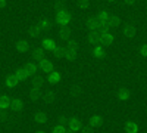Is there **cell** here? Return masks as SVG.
I'll return each instance as SVG.
<instances>
[{"instance_id": "cell-24", "label": "cell", "mask_w": 147, "mask_h": 133, "mask_svg": "<svg viewBox=\"0 0 147 133\" xmlns=\"http://www.w3.org/2000/svg\"><path fill=\"white\" fill-rule=\"evenodd\" d=\"M143 53H144V55H147V47H144V49H143Z\"/></svg>"}, {"instance_id": "cell-6", "label": "cell", "mask_w": 147, "mask_h": 133, "mask_svg": "<svg viewBox=\"0 0 147 133\" xmlns=\"http://www.w3.org/2000/svg\"><path fill=\"white\" fill-rule=\"evenodd\" d=\"M12 108H13L15 111H19V110H22V102H21L19 99H15V101H13V104H12Z\"/></svg>"}, {"instance_id": "cell-8", "label": "cell", "mask_w": 147, "mask_h": 133, "mask_svg": "<svg viewBox=\"0 0 147 133\" xmlns=\"http://www.w3.org/2000/svg\"><path fill=\"white\" fill-rule=\"evenodd\" d=\"M128 96H129V93H128L127 90H121V92H119V98H121L122 101H125V99H128Z\"/></svg>"}, {"instance_id": "cell-23", "label": "cell", "mask_w": 147, "mask_h": 133, "mask_svg": "<svg viewBox=\"0 0 147 133\" xmlns=\"http://www.w3.org/2000/svg\"><path fill=\"white\" fill-rule=\"evenodd\" d=\"M118 22H119V21H118V19H115V18H113V19H112V24H113V25H116V24H118Z\"/></svg>"}, {"instance_id": "cell-4", "label": "cell", "mask_w": 147, "mask_h": 133, "mask_svg": "<svg viewBox=\"0 0 147 133\" xmlns=\"http://www.w3.org/2000/svg\"><path fill=\"white\" fill-rule=\"evenodd\" d=\"M125 129H127L128 133H137V132H138V126H137L136 123H128Z\"/></svg>"}, {"instance_id": "cell-18", "label": "cell", "mask_w": 147, "mask_h": 133, "mask_svg": "<svg viewBox=\"0 0 147 133\" xmlns=\"http://www.w3.org/2000/svg\"><path fill=\"white\" fill-rule=\"evenodd\" d=\"M18 77H19V78H25V72L19 71V72H18Z\"/></svg>"}, {"instance_id": "cell-19", "label": "cell", "mask_w": 147, "mask_h": 133, "mask_svg": "<svg viewBox=\"0 0 147 133\" xmlns=\"http://www.w3.org/2000/svg\"><path fill=\"white\" fill-rule=\"evenodd\" d=\"M112 42V37H110V35H107V37H105V43H110Z\"/></svg>"}, {"instance_id": "cell-1", "label": "cell", "mask_w": 147, "mask_h": 133, "mask_svg": "<svg viewBox=\"0 0 147 133\" xmlns=\"http://www.w3.org/2000/svg\"><path fill=\"white\" fill-rule=\"evenodd\" d=\"M69 127H71L72 132H77V130L81 129V123L78 121L77 118H71V120H69Z\"/></svg>"}, {"instance_id": "cell-11", "label": "cell", "mask_w": 147, "mask_h": 133, "mask_svg": "<svg viewBox=\"0 0 147 133\" xmlns=\"http://www.w3.org/2000/svg\"><path fill=\"white\" fill-rule=\"evenodd\" d=\"M44 98H46V102H53V98H55V96H53L52 93H46Z\"/></svg>"}, {"instance_id": "cell-25", "label": "cell", "mask_w": 147, "mask_h": 133, "mask_svg": "<svg viewBox=\"0 0 147 133\" xmlns=\"http://www.w3.org/2000/svg\"><path fill=\"white\" fill-rule=\"evenodd\" d=\"M5 5V2H3V0H0V6H3Z\"/></svg>"}, {"instance_id": "cell-27", "label": "cell", "mask_w": 147, "mask_h": 133, "mask_svg": "<svg viewBox=\"0 0 147 133\" xmlns=\"http://www.w3.org/2000/svg\"><path fill=\"white\" fill-rule=\"evenodd\" d=\"M65 133H74V132H72V130H68V132H65Z\"/></svg>"}, {"instance_id": "cell-20", "label": "cell", "mask_w": 147, "mask_h": 133, "mask_svg": "<svg viewBox=\"0 0 147 133\" xmlns=\"http://www.w3.org/2000/svg\"><path fill=\"white\" fill-rule=\"evenodd\" d=\"M88 25H90L91 28H94V27H96V22H94V21H90V22H88Z\"/></svg>"}, {"instance_id": "cell-15", "label": "cell", "mask_w": 147, "mask_h": 133, "mask_svg": "<svg viewBox=\"0 0 147 133\" xmlns=\"http://www.w3.org/2000/svg\"><path fill=\"white\" fill-rule=\"evenodd\" d=\"M60 21H62V22H65V21H68V15L66 14H62V15H60V18H59Z\"/></svg>"}, {"instance_id": "cell-5", "label": "cell", "mask_w": 147, "mask_h": 133, "mask_svg": "<svg viewBox=\"0 0 147 133\" xmlns=\"http://www.w3.org/2000/svg\"><path fill=\"white\" fill-rule=\"evenodd\" d=\"M7 106H9V98H6V96H3V98H0V108H3V110H6Z\"/></svg>"}, {"instance_id": "cell-2", "label": "cell", "mask_w": 147, "mask_h": 133, "mask_svg": "<svg viewBox=\"0 0 147 133\" xmlns=\"http://www.w3.org/2000/svg\"><path fill=\"white\" fill-rule=\"evenodd\" d=\"M34 120H35V123L43 124V123H46V121H47V115H46V114H43V113H37V114L34 115Z\"/></svg>"}, {"instance_id": "cell-9", "label": "cell", "mask_w": 147, "mask_h": 133, "mask_svg": "<svg viewBox=\"0 0 147 133\" xmlns=\"http://www.w3.org/2000/svg\"><path fill=\"white\" fill-rule=\"evenodd\" d=\"M59 124H60V126H66V124H69V120H68L66 117H60Z\"/></svg>"}, {"instance_id": "cell-3", "label": "cell", "mask_w": 147, "mask_h": 133, "mask_svg": "<svg viewBox=\"0 0 147 133\" xmlns=\"http://www.w3.org/2000/svg\"><path fill=\"white\" fill-rule=\"evenodd\" d=\"M100 124H102V117L93 115V117L90 118V126H91V127H99Z\"/></svg>"}, {"instance_id": "cell-10", "label": "cell", "mask_w": 147, "mask_h": 133, "mask_svg": "<svg viewBox=\"0 0 147 133\" xmlns=\"http://www.w3.org/2000/svg\"><path fill=\"white\" fill-rule=\"evenodd\" d=\"M31 98H32L34 101H35V99H38V98H40V93H38V90H32V92H31Z\"/></svg>"}, {"instance_id": "cell-21", "label": "cell", "mask_w": 147, "mask_h": 133, "mask_svg": "<svg viewBox=\"0 0 147 133\" xmlns=\"http://www.w3.org/2000/svg\"><path fill=\"white\" fill-rule=\"evenodd\" d=\"M57 78H59V74H53V77H52V80H53V81H56Z\"/></svg>"}, {"instance_id": "cell-7", "label": "cell", "mask_w": 147, "mask_h": 133, "mask_svg": "<svg viewBox=\"0 0 147 133\" xmlns=\"http://www.w3.org/2000/svg\"><path fill=\"white\" fill-rule=\"evenodd\" d=\"M53 133H65V126H60V124H57V126L53 129Z\"/></svg>"}, {"instance_id": "cell-14", "label": "cell", "mask_w": 147, "mask_h": 133, "mask_svg": "<svg viewBox=\"0 0 147 133\" xmlns=\"http://www.w3.org/2000/svg\"><path fill=\"white\" fill-rule=\"evenodd\" d=\"M43 68H44V70H50V68H52L50 62H43Z\"/></svg>"}, {"instance_id": "cell-26", "label": "cell", "mask_w": 147, "mask_h": 133, "mask_svg": "<svg viewBox=\"0 0 147 133\" xmlns=\"http://www.w3.org/2000/svg\"><path fill=\"white\" fill-rule=\"evenodd\" d=\"M134 2V0H127V3H132Z\"/></svg>"}, {"instance_id": "cell-16", "label": "cell", "mask_w": 147, "mask_h": 133, "mask_svg": "<svg viewBox=\"0 0 147 133\" xmlns=\"http://www.w3.org/2000/svg\"><path fill=\"white\" fill-rule=\"evenodd\" d=\"M7 84H9V86H15V80L13 78H9L7 80Z\"/></svg>"}, {"instance_id": "cell-17", "label": "cell", "mask_w": 147, "mask_h": 133, "mask_svg": "<svg viewBox=\"0 0 147 133\" xmlns=\"http://www.w3.org/2000/svg\"><path fill=\"white\" fill-rule=\"evenodd\" d=\"M19 49H21V50H25V49H27V44H25V43H21V44H19Z\"/></svg>"}, {"instance_id": "cell-12", "label": "cell", "mask_w": 147, "mask_h": 133, "mask_svg": "<svg viewBox=\"0 0 147 133\" xmlns=\"http://www.w3.org/2000/svg\"><path fill=\"white\" fill-rule=\"evenodd\" d=\"M125 33H127V35H134V28L132 27H127Z\"/></svg>"}, {"instance_id": "cell-13", "label": "cell", "mask_w": 147, "mask_h": 133, "mask_svg": "<svg viewBox=\"0 0 147 133\" xmlns=\"http://www.w3.org/2000/svg\"><path fill=\"white\" fill-rule=\"evenodd\" d=\"M0 120H2V121H6V120H7V114L6 113H0Z\"/></svg>"}, {"instance_id": "cell-22", "label": "cell", "mask_w": 147, "mask_h": 133, "mask_svg": "<svg viewBox=\"0 0 147 133\" xmlns=\"http://www.w3.org/2000/svg\"><path fill=\"white\" fill-rule=\"evenodd\" d=\"M82 133H93L90 129H82Z\"/></svg>"}, {"instance_id": "cell-28", "label": "cell", "mask_w": 147, "mask_h": 133, "mask_svg": "<svg viewBox=\"0 0 147 133\" xmlns=\"http://www.w3.org/2000/svg\"><path fill=\"white\" fill-rule=\"evenodd\" d=\"M38 133H44V132H38Z\"/></svg>"}]
</instances>
